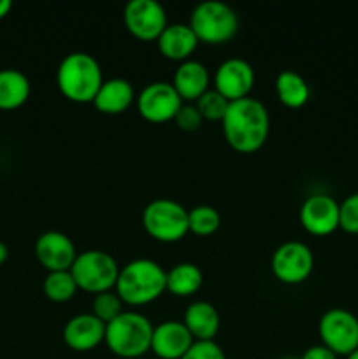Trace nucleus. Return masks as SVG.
Returning a JSON list of instances; mask_svg holds the SVG:
<instances>
[{
	"label": "nucleus",
	"instance_id": "f257e3e1",
	"mask_svg": "<svg viewBox=\"0 0 358 359\" xmlns=\"http://www.w3.org/2000/svg\"><path fill=\"white\" fill-rule=\"evenodd\" d=\"M221 125L225 139L235 151L253 153L260 149L269 137V111L256 98H239L230 102Z\"/></svg>",
	"mask_w": 358,
	"mask_h": 359
},
{
	"label": "nucleus",
	"instance_id": "f03ea898",
	"mask_svg": "<svg viewBox=\"0 0 358 359\" xmlns=\"http://www.w3.org/2000/svg\"><path fill=\"white\" fill-rule=\"evenodd\" d=\"M114 287L123 304H150L167 290V272L153 259H133L119 269Z\"/></svg>",
	"mask_w": 358,
	"mask_h": 359
},
{
	"label": "nucleus",
	"instance_id": "7ed1b4c3",
	"mask_svg": "<svg viewBox=\"0 0 358 359\" xmlns=\"http://www.w3.org/2000/svg\"><path fill=\"white\" fill-rule=\"evenodd\" d=\"M56 83L63 97L77 104H88L95 100V95L104 83L100 63L95 56L84 51L67 55L56 70Z\"/></svg>",
	"mask_w": 358,
	"mask_h": 359
},
{
	"label": "nucleus",
	"instance_id": "20e7f679",
	"mask_svg": "<svg viewBox=\"0 0 358 359\" xmlns=\"http://www.w3.org/2000/svg\"><path fill=\"white\" fill-rule=\"evenodd\" d=\"M154 326L140 312L125 311L105 325V344L121 359H137L151 349Z\"/></svg>",
	"mask_w": 358,
	"mask_h": 359
},
{
	"label": "nucleus",
	"instance_id": "39448f33",
	"mask_svg": "<svg viewBox=\"0 0 358 359\" xmlns=\"http://www.w3.org/2000/svg\"><path fill=\"white\" fill-rule=\"evenodd\" d=\"M188 25L195 32L199 42L223 44L237 32L239 18L228 4L221 0H206L193 7Z\"/></svg>",
	"mask_w": 358,
	"mask_h": 359
},
{
	"label": "nucleus",
	"instance_id": "423d86ee",
	"mask_svg": "<svg viewBox=\"0 0 358 359\" xmlns=\"http://www.w3.org/2000/svg\"><path fill=\"white\" fill-rule=\"evenodd\" d=\"M70 273L76 279L77 287L88 293H104L116 286L119 276V266L109 252L100 249H90L77 255Z\"/></svg>",
	"mask_w": 358,
	"mask_h": 359
},
{
	"label": "nucleus",
	"instance_id": "0eeeda50",
	"mask_svg": "<svg viewBox=\"0 0 358 359\" xmlns=\"http://www.w3.org/2000/svg\"><path fill=\"white\" fill-rule=\"evenodd\" d=\"M142 224L157 241L175 242L190 231L188 210L171 198L151 200L142 210Z\"/></svg>",
	"mask_w": 358,
	"mask_h": 359
},
{
	"label": "nucleus",
	"instance_id": "6e6552de",
	"mask_svg": "<svg viewBox=\"0 0 358 359\" xmlns=\"http://www.w3.org/2000/svg\"><path fill=\"white\" fill-rule=\"evenodd\" d=\"M318 330L323 346L337 356H350L358 349V318L346 309H329L319 319Z\"/></svg>",
	"mask_w": 358,
	"mask_h": 359
},
{
	"label": "nucleus",
	"instance_id": "1a4fd4ad",
	"mask_svg": "<svg viewBox=\"0 0 358 359\" xmlns=\"http://www.w3.org/2000/svg\"><path fill=\"white\" fill-rule=\"evenodd\" d=\"M314 256L304 242L290 241L281 244L270 258L272 273L284 284L304 283L312 272Z\"/></svg>",
	"mask_w": 358,
	"mask_h": 359
},
{
	"label": "nucleus",
	"instance_id": "9d476101",
	"mask_svg": "<svg viewBox=\"0 0 358 359\" xmlns=\"http://www.w3.org/2000/svg\"><path fill=\"white\" fill-rule=\"evenodd\" d=\"M123 21L133 37L153 41L167 27V13L158 0H130L123 9Z\"/></svg>",
	"mask_w": 358,
	"mask_h": 359
},
{
	"label": "nucleus",
	"instance_id": "9b49d317",
	"mask_svg": "<svg viewBox=\"0 0 358 359\" xmlns=\"http://www.w3.org/2000/svg\"><path fill=\"white\" fill-rule=\"evenodd\" d=\"M183 105L181 97L178 95L172 83L154 81L146 84L137 97V107L140 116L151 123H164L174 119L179 107Z\"/></svg>",
	"mask_w": 358,
	"mask_h": 359
},
{
	"label": "nucleus",
	"instance_id": "f8f14e48",
	"mask_svg": "<svg viewBox=\"0 0 358 359\" xmlns=\"http://www.w3.org/2000/svg\"><path fill=\"white\" fill-rule=\"evenodd\" d=\"M253 84H255V70L248 60L239 56L221 62L214 72V90L230 102L249 97Z\"/></svg>",
	"mask_w": 358,
	"mask_h": 359
},
{
	"label": "nucleus",
	"instance_id": "ddd939ff",
	"mask_svg": "<svg viewBox=\"0 0 358 359\" xmlns=\"http://www.w3.org/2000/svg\"><path fill=\"white\" fill-rule=\"evenodd\" d=\"M298 216L311 235H330L339 228V203L330 195H311L304 200Z\"/></svg>",
	"mask_w": 358,
	"mask_h": 359
},
{
	"label": "nucleus",
	"instance_id": "4468645a",
	"mask_svg": "<svg viewBox=\"0 0 358 359\" xmlns=\"http://www.w3.org/2000/svg\"><path fill=\"white\" fill-rule=\"evenodd\" d=\"M35 256L48 272L70 270L77 258L76 245L69 235L62 231H46L35 242Z\"/></svg>",
	"mask_w": 358,
	"mask_h": 359
},
{
	"label": "nucleus",
	"instance_id": "2eb2a0df",
	"mask_svg": "<svg viewBox=\"0 0 358 359\" xmlns=\"http://www.w3.org/2000/svg\"><path fill=\"white\" fill-rule=\"evenodd\" d=\"M193 342L195 339L188 332L185 323L165 321L154 326L151 351L161 359H181Z\"/></svg>",
	"mask_w": 358,
	"mask_h": 359
},
{
	"label": "nucleus",
	"instance_id": "dca6fc26",
	"mask_svg": "<svg viewBox=\"0 0 358 359\" xmlns=\"http://www.w3.org/2000/svg\"><path fill=\"white\" fill-rule=\"evenodd\" d=\"M105 339V323L93 314H79L69 319L63 328V340L74 351L95 349Z\"/></svg>",
	"mask_w": 358,
	"mask_h": 359
},
{
	"label": "nucleus",
	"instance_id": "f3484780",
	"mask_svg": "<svg viewBox=\"0 0 358 359\" xmlns=\"http://www.w3.org/2000/svg\"><path fill=\"white\" fill-rule=\"evenodd\" d=\"M209 70L199 60H185L179 63L172 77V86L175 88L181 100L197 102L209 90Z\"/></svg>",
	"mask_w": 358,
	"mask_h": 359
},
{
	"label": "nucleus",
	"instance_id": "a211bd4d",
	"mask_svg": "<svg viewBox=\"0 0 358 359\" xmlns=\"http://www.w3.org/2000/svg\"><path fill=\"white\" fill-rule=\"evenodd\" d=\"M157 44L165 58L185 62L197 49L199 39H197L195 32L192 30L190 25L174 23L165 27V30L158 35Z\"/></svg>",
	"mask_w": 358,
	"mask_h": 359
},
{
	"label": "nucleus",
	"instance_id": "6ab92c4d",
	"mask_svg": "<svg viewBox=\"0 0 358 359\" xmlns=\"http://www.w3.org/2000/svg\"><path fill=\"white\" fill-rule=\"evenodd\" d=\"M133 98H135V91L132 84L123 77H112L102 83L100 90L95 95L93 104L104 114H119L128 109Z\"/></svg>",
	"mask_w": 358,
	"mask_h": 359
},
{
	"label": "nucleus",
	"instance_id": "aec40b11",
	"mask_svg": "<svg viewBox=\"0 0 358 359\" xmlns=\"http://www.w3.org/2000/svg\"><path fill=\"white\" fill-rule=\"evenodd\" d=\"M183 323L195 340H214L220 330V314L209 302L199 300L188 305Z\"/></svg>",
	"mask_w": 358,
	"mask_h": 359
},
{
	"label": "nucleus",
	"instance_id": "412c9836",
	"mask_svg": "<svg viewBox=\"0 0 358 359\" xmlns=\"http://www.w3.org/2000/svg\"><path fill=\"white\" fill-rule=\"evenodd\" d=\"M30 97V81L21 70H0V109L21 107Z\"/></svg>",
	"mask_w": 358,
	"mask_h": 359
},
{
	"label": "nucleus",
	"instance_id": "4be33fe9",
	"mask_svg": "<svg viewBox=\"0 0 358 359\" xmlns=\"http://www.w3.org/2000/svg\"><path fill=\"white\" fill-rule=\"evenodd\" d=\"M276 93L286 107H302L309 100V84L295 70H281L276 77Z\"/></svg>",
	"mask_w": 358,
	"mask_h": 359
},
{
	"label": "nucleus",
	"instance_id": "5701e85b",
	"mask_svg": "<svg viewBox=\"0 0 358 359\" xmlns=\"http://www.w3.org/2000/svg\"><path fill=\"white\" fill-rule=\"evenodd\" d=\"M202 270L195 263L183 262L167 272V290L175 297H190L202 286Z\"/></svg>",
	"mask_w": 358,
	"mask_h": 359
},
{
	"label": "nucleus",
	"instance_id": "b1692460",
	"mask_svg": "<svg viewBox=\"0 0 358 359\" xmlns=\"http://www.w3.org/2000/svg\"><path fill=\"white\" fill-rule=\"evenodd\" d=\"M44 294L53 302H67L79 290L70 270L49 272L44 279Z\"/></svg>",
	"mask_w": 358,
	"mask_h": 359
},
{
	"label": "nucleus",
	"instance_id": "393cba45",
	"mask_svg": "<svg viewBox=\"0 0 358 359\" xmlns=\"http://www.w3.org/2000/svg\"><path fill=\"white\" fill-rule=\"evenodd\" d=\"M221 216L214 207L197 205L188 210V228L195 235H211L220 228Z\"/></svg>",
	"mask_w": 358,
	"mask_h": 359
},
{
	"label": "nucleus",
	"instance_id": "a878e982",
	"mask_svg": "<svg viewBox=\"0 0 358 359\" xmlns=\"http://www.w3.org/2000/svg\"><path fill=\"white\" fill-rule=\"evenodd\" d=\"M123 312H125L123 311V300L116 291H104V293L95 294L93 302H91V314L105 325Z\"/></svg>",
	"mask_w": 358,
	"mask_h": 359
},
{
	"label": "nucleus",
	"instance_id": "bb28decb",
	"mask_svg": "<svg viewBox=\"0 0 358 359\" xmlns=\"http://www.w3.org/2000/svg\"><path fill=\"white\" fill-rule=\"evenodd\" d=\"M195 105L204 119H209V121H221L223 116L227 114L230 100H227L223 95L218 93L213 88V90H207L206 93L195 102Z\"/></svg>",
	"mask_w": 358,
	"mask_h": 359
},
{
	"label": "nucleus",
	"instance_id": "cd10ccee",
	"mask_svg": "<svg viewBox=\"0 0 358 359\" xmlns=\"http://www.w3.org/2000/svg\"><path fill=\"white\" fill-rule=\"evenodd\" d=\"M339 228L347 233H358V193L346 196L339 203Z\"/></svg>",
	"mask_w": 358,
	"mask_h": 359
},
{
	"label": "nucleus",
	"instance_id": "c85d7f7f",
	"mask_svg": "<svg viewBox=\"0 0 358 359\" xmlns=\"http://www.w3.org/2000/svg\"><path fill=\"white\" fill-rule=\"evenodd\" d=\"M181 359H227L214 340H195Z\"/></svg>",
	"mask_w": 358,
	"mask_h": 359
},
{
	"label": "nucleus",
	"instance_id": "c756f323",
	"mask_svg": "<svg viewBox=\"0 0 358 359\" xmlns=\"http://www.w3.org/2000/svg\"><path fill=\"white\" fill-rule=\"evenodd\" d=\"M174 121L175 125L181 130H185V132H193V130L200 128L204 118L195 104H183L181 107H179L178 114L174 116Z\"/></svg>",
	"mask_w": 358,
	"mask_h": 359
},
{
	"label": "nucleus",
	"instance_id": "7c9ffc66",
	"mask_svg": "<svg viewBox=\"0 0 358 359\" xmlns=\"http://www.w3.org/2000/svg\"><path fill=\"white\" fill-rule=\"evenodd\" d=\"M300 359H337V354L332 353L326 346L319 344V346L309 347Z\"/></svg>",
	"mask_w": 358,
	"mask_h": 359
},
{
	"label": "nucleus",
	"instance_id": "2f4dec72",
	"mask_svg": "<svg viewBox=\"0 0 358 359\" xmlns=\"http://www.w3.org/2000/svg\"><path fill=\"white\" fill-rule=\"evenodd\" d=\"M11 9H13V2L11 0H0V20L6 18Z\"/></svg>",
	"mask_w": 358,
	"mask_h": 359
},
{
	"label": "nucleus",
	"instance_id": "473e14b6",
	"mask_svg": "<svg viewBox=\"0 0 358 359\" xmlns=\"http://www.w3.org/2000/svg\"><path fill=\"white\" fill-rule=\"evenodd\" d=\"M7 256H9V249H7V245L4 242H0V265L6 262Z\"/></svg>",
	"mask_w": 358,
	"mask_h": 359
},
{
	"label": "nucleus",
	"instance_id": "72a5a7b5",
	"mask_svg": "<svg viewBox=\"0 0 358 359\" xmlns=\"http://www.w3.org/2000/svg\"><path fill=\"white\" fill-rule=\"evenodd\" d=\"M347 359H358V349H354L353 353H351L350 356H347Z\"/></svg>",
	"mask_w": 358,
	"mask_h": 359
},
{
	"label": "nucleus",
	"instance_id": "f704fd0d",
	"mask_svg": "<svg viewBox=\"0 0 358 359\" xmlns=\"http://www.w3.org/2000/svg\"><path fill=\"white\" fill-rule=\"evenodd\" d=\"M281 359H300V358H290V356H288V358H281Z\"/></svg>",
	"mask_w": 358,
	"mask_h": 359
}]
</instances>
